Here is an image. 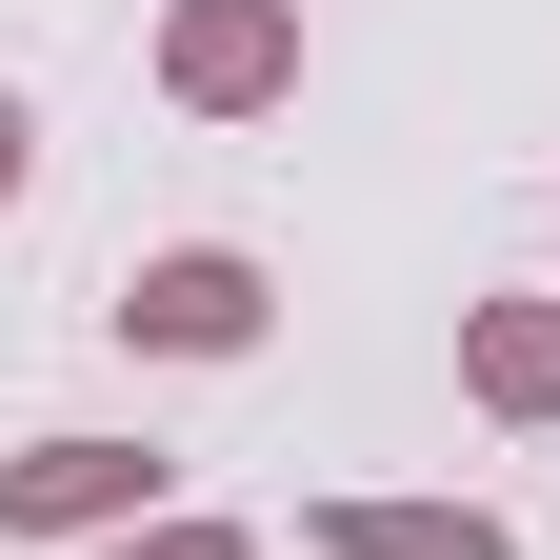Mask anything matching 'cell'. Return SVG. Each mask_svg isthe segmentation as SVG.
Returning a JSON list of instances; mask_svg holds the SVG:
<instances>
[{
	"label": "cell",
	"instance_id": "6da1fadb",
	"mask_svg": "<svg viewBox=\"0 0 560 560\" xmlns=\"http://www.w3.org/2000/svg\"><path fill=\"white\" fill-rule=\"evenodd\" d=\"M161 81H180L200 120L301 101V0H180V21H161Z\"/></svg>",
	"mask_w": 560,
	"mask_h": 560
},
{
	"label": "cell",
	"instance_id": "7a4b0ae2",
	"mask_svg": "<svg viewBox=\"0 0 560 560\" xmlns=\"http://www.w3.org/2000/svg\"><path fill=\"white\" fill-rule=\"evenodd\" d=\"M140 501H161V441H40V460H0V540H120Z\"/></svg>",
	"mask_w": 560,
	"mask_h": 560
},
{
	"label": "cell",
	"instance_id": "3957f363",
	"mask_svg": "<svg viewBox=\"0 0 560 560\" xmlns=\"http://www.w3.org/2000/svg\"><path fill=\"white\" fill-rule=\"evenodd\" d=\"M120 340H161V361H241V340H260V260H241V241L140 260V280H120Z\"/></svg>",
	"mask_w": 560,
	"mask_h": 560
},
{
	"label": "cell",
	"instance_id": "277c9868",
	"mask_svg": "<svg viewBox=\"0 0 560 560\" xmlns=\"http://www.w3.org/2000/svg\"><path fill=\"white\" fill-rule=\"evenodd\" d=\"M301 540H320V560H521L480 501H320Z\"/></svg>",
	"mask_w": 560,
	"mask_h": 560
},
{
	"label": "cell",
	"instance_id": "5b68a950",
	"mask_svg": "<svg viewBox=\"0 0 560 560\" xmlns=\"http://www.w3.org/2000/svg\"><path fill=\"white\" fill-rule=\"evenodd\" d=\"M460 381L501 400V420H560V301H480L460 320Z\"/></svg>",
	"mask_w": 560,
	"mask_h": 560
},
{
	"label": "cell",
	"instance_id": "8992f818",
	"mask_svg": "<svg viewBox=\"0 0 560 560\" xmlns=\"http://www.w3.org/2000/svg\"><path fill=\"white\" fill-rule=\"evenodd\" d=\"M81 560H260L241 521H120V540H81Z\"/></svg>",
	"mask_w": 560,
	"mask_h": 560
},
{
	"label": "cell",
	"instance_id": "52a82bcc",
	"mask_svg": "<svg viewBox=\"0 0 560 560\" xmlns=\"http://www.w3.org/2000/svg\"><path fill=\"white\" fill-rule=\"evenodd\" d=\"M21 161H40V120H21V101H0V200H21Z\"/></svg>",
	"mask_w": 560,
	"mask_h": 560
}]
</instances>
